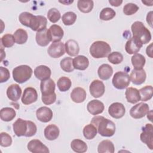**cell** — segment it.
<instances>
[{"instance_id":"1","label":"cell","mask_w":153,"mask_h":153,"mask_svg":"<svg viewBox=\"0 0 153 153\" xmlns=\"http://www.w3.org/2000/svg\"><path fill=\"white\" fill-rule=\"evenodd\" d=\"M91 123L97 128L98 133L102 136L111 137L115 134V123L103 116L94 117L91 120Z\"/></svg>"},{"instance_id":"2","label":"cell","mask_w":153,"mask_h":153,"mask_svg":"<svg viewBox=\"0 0 153 153\" xmlns=\"http://www.w3.org/2000/svg\"><path fill=\"white\" fill-rule=\"evenodd\" d=\"M15 134L18 136L31 137L35 135L37 131L36 124L29 120L18 118L13 125Z\"/></svg>"},{"instance_id":"3","label":"cell","mask_w":153,"mask_h":153,"mask_svg":"<svg viewBox=\"0 0 153 153\" xmlns=\"http://www.w3.org/2000/svg\"><path fill=\"white\" fill-rule=\"evenodd\" d=\"M131 30L133 37L138 39L142 44H148L151 39V33L143 23L140 21H136L131 26Z\"/></svg>"},{"instance_id":"4","label":"cell","mask_w":153,"mask_h":153,"mask_svg":"<svg viewBox=\"0 0 153 153\" xmlns=\"http://www.w3.org/2000/svg\"><path fill=\"white\" fill-rule=\"evenodd\" d=\"M90 54L95 59L107 57L111 52L110 45L105 41H96L90 47Z\"/></svg>"},{"instance_id":"5","label":"cell","mask_w":153,"mask_h":153,"mask_svg":"<svg viewBox=\"0 0 153 153\" xmlns=\"http://www.w3.org/2000/svg\"><path fill=\"white\" fill-rule=\"evenodd\" d=\"M32 73V69L26 65H22L14 68L12 72L14 80L19 84L24 83L29 80Z\"/></svg>"},{"instance_id":"6","label":"cell","mask_w":153,"mask_h":153,"mask_svg":"<svg viewBox=\"0 0 153 153\" xmlns=\"http://www.w3.org/2000/svg\"><path fill=\"white\" fill-rule=\"evenodd\" d=\"M112 82L114 87L119 90H123L129 85L130 83V78L127 72L118 71L114 74Z\"/></svg>"},{"instance_id":"7","label":"cell","mask_w":153,"mask_h":153,"mask_svg":"<svg viewBox=\"0 0 153 153\" xmlns=\"http://www.w3.org/2000/svg\"><path fill=\"white\" fill-rule=\"evenodd\" d=\"M140 139L150 149H153V126L152 124H146L142 128V132L140 134Z\"/></svg>"},{"instance_id":"8","label":"cell","mask_w":153,"mask_h":153,"mask_svg":"<svg viewBox=\"0 0 153 153\" xmlns=\"http://www.w3.org/2000/svg\"><path fill=\"white\" fill-rule=\"evenodd\" d=\"M149 111L148 104L143 102L139 103L134 105L130 110V116L134 119H140L144 117Z\"/></svg>"},{"instance_id":"9","label":"cell","mask_w":153,"mask_h":153,"mask_svg":"<svg viewBox=\"0 0 153 153\" xmlns=\"http://www.w3.org/2000/svg\"><path fill=\"white\" fill-rule=\"evenodd\" d=\"M47 20L43 16H33L30 22L29 27L32 30L39 32L47 27Z\"/></svg>"},{"instance_id":"10","label":"cell","mask_w":153,"mask_h":153,"mask_svg":"<svg viewBox=\"0 0 153 153\" xmlns=\"http://www.w3.org/2000/svg\"><path fill=\"white\" fill-rule=\"evenodd\" d=\"M47 53L53 58H59L65 53V47L63 42L59 41L53 42L48 48Z\"/></svg>"},{"instance_id":"11","label":"cell","mask_w":153,"mask_h":153,"mask_svg":"<svg viewBox=\"0 0 153 153\" xmlns=\"http://www.w3.org/2000/svg\"><path fill=\"white\" fill-rule=\"evenodd\" d=\"M89 90L91 95L94 98L100 97L105 91V86L103 82L99 79H95L90 85Z\"/></svg>"},{"instance_id":"12","label":"cell","mask_w":153,"mask_h":153,"mask_svg":"<svg viewBox=\"0 0 153 153\" xmlns=\"http://www.w3.org/2000/svg\"><path fill=\"white\" fill-rule=\"evenodd\" d=\"M37 99L38 93L35 88L29 87L24 90L21 100L23 104L28 105L35 102Z\"/></svg>"},{"instance_id":"13","label":"cell","mask_w":153,"mask_h":153,"mask_svg":"<svg viewBox=\"0 0 153 153\" xmlns=\"http://www.w3.org/2000/svg\"><path fill=\"white\" fill-rule=\"evenodd\" d=\"M27 149L33 153H49L50 151L47 146L38 139H32L27 145Z\"/></svg>"},{"instance_id":"14","label":"cell","mask_w":153,"mask_h":153,"mask_svg":"<svg viewBox=\"0 0 153 153\" xmlns=\"http://www.w3.org/2000/svg\"><path fill=\"white\" fill-rule=\"evenodd\" d=\"M108 113L112 118L119 119L125 115L126 108L123 103L114 102L109 106Z\"/></svg>"},{"instance_id":"15","label":"cell","mask_w":153,"mask_h":153,"mask_svg":"<svg viewBox=\"0 0 153 153\" xmlns=\"http://www.w3.org/2000/svg\"><path fill=\"white\" fill-rule=\"evenodd\" d=\"M55 88L56 84L53 79L50 78L41 81L40 84V89L42 96L53 94L55 93Z\"/></svg>"},{"instance_id":"16","label":"cell","mask_w":153,"mask_h":153,"mask_svg":"<svg viewBox=\"0 0 153 153\" xmlns=\"http://www.w3.org/2000/svg\"><path fill=\"white\" fill-rule=\"evenodd\" d=\"M142 42L134 37L130 38L126 43L125 50L129 54H134L139 52L142 47Z\"/></svg>"},{"instance_id":"17","label":"cell","mask_w":153,"mask_h":153,"mask_svg":"<svg viewBox=\"0 0 153 153\" xmlns=\"http://www.w3.org/2000/svg\"><path fill=\"white\" fill-rule=\"evenodd\" d=\"M48 33L53 42H59L64 35V31L63 29L57 25H51L48 29Z\"/></svg>"},{"instance_id":"18","label":"cell","mask_w":153,"mask_h":153,"mask_svg":"<svg viewBox=\"0 0 153 153\" xmlns=\"http://www.w3.org/2000/svg\"><path fill=\"white\" fill-rule=\"evenodd\" d=\"M52 110L47 107L42 106L38 108L36 111V116L37 119L42 123H48L53 118Z\"/></svg>"},{"instance_id":"19","label":"cell","mask_w":153,"mask_h":153,"mask_svg":"<svg viewBox=\"0 0 153 153\" xmlns=\"http://www.w3.org/2000/svg\"><path fill=\"white\" fill-rule=\"evenodd\" d=\"M104 104L100 100L94 99L90 101L87 105V109L90 114L96 115L103 112L104 111Z\"/></svg>"},{"instance_id":"20","label":"cell","mask_w":153,"mask_h":153,"mask_svg":"<svg viewBox=\"0 0 153 153\" xmlns=\"http://www.w3.org/2000/svg\"><path fill=\"white\" fill-rule=\"evenodd\" d=\"M130 78L133 84L135 85H140L145 81L146 74L145 70L143 69H133L131 72Z\"/></svg>"},{"instance_id":"21","label":"cell","mask_w":153,"mask_h":153,"mask_svg":"<svg viewBox=\"0 0 153 153\" xmlns=\"http://www.w3.org/2000/svg\"><path fill=\"white\" fill-rule=\"evenodd\" d=\"M7 97L11 101L17 102L20 98L22 94V89L19 85L13 84L10 85L7 90Z\"/></svg>"},{"instance_id":"22","label":"cell","mask_w":153,"mask_h":153,"mask_svg":"<svg viewBox=\"0 0 153 153\" xmlns=\"http://www.w3.org/2000/svg\"><path fill=\"white\" fill-rule=\"evenodd\" d=\"M51 74V69L45 65H39L35 68L34 75L39 80L43 81L50 78Z\"/></svg>"},{"instance_id":"23","label":"cell","mask_w":153,"mask_h":153,"mask_svg":"<svg viewBox=\"0 0 153 153\" xmlns=\"http://www.w3.org/2000/svg\"><path fill=\"white\" fill-rule=\"evenodd\" d=\"M86 96L87 93L85 90L80 87L74 88L71 93V98L72 100L76 103L83 102L85 100Z\"/></svg>"},{"instance_id":"24","label":"cell","mask_w":153,"mask_h":153,"mask_svg":"<svg viewBox=\"0 0 153 153\" xmlns=\"http://www.w3.org/2000/svg\"><path fill=\"white\" fill-rule=\"evenodd\" d=\"M45 137L49 140H54L56 139L60 134L59 127L54 124H50L47 126L44 131Z\"/></svg>"},{"instance_id":"25","label":"cell","mask_w":153,"mask_h":153,"mask_svg":"<svg viewBox=\"0 0 153 153\" xmlns=\"http://www.w3.org/2000/svg\"><path fill=\"white\" fill-rule=\"evenodd\" d=\"M74 69L80 71L85 70L89 65V60L88 58L82 55L76 56L72 61Z\"/></svg>"},{"instance_id":"26","label":"cell","mask_w":153,"mask_h":153,"mask_svg":"<svg viewBox=\"0 0 153 153\" xmlns=\"http://www.w3.org/2000/svg\"><path fill=\"white\" fill-rule=\"evenodd\" d=\"M125 95L127 102L130 103L134 104L140 100L139 91L136 88H127L125 92Z\"/></svg>"},{"instance_id":"27","label":"cell","mask_w":153,"mask_h":153,"mask_svg":"<svg viewBox=\"0 0 153 153\" xmlns=\"http://www.w3.org/2000/svg\"><path fill=\"white\" fill-rule=\"evenodd\" d=\"M35 39L39 45L41 47L47 46L50 42H51V39L48 33V29L46 28L44 30L37 32Z\"/></svg>"},{"instance_id":"28","label":"cell","mask_w":153,"mask_h":153,"mask_svg":"<svg viewBox=\"0 0 153 153\" xmlns=\"http://www.w3.org/2000/svg\"><path fill=\"white\" fill-rule=\"evenodd\" d=\"M99 77L102 80H107L110 78L113 74V69L108 64H102L97 70Z\"/></svg>"},{"instance_id":"29","label":"cell","mask_w":153,"mask_h":153,"mask_svg":"<svg viewBox=\"0 0 153 153\" xmlns=\"http://www.w3.org/2000/svg\"><path fill=\"white\" fill-rule=\"evenodd\" d=\"M65 51L70 56H76L79 51V47L78 42L74 39L68 40L65 45Z\"/></svg>"},{"instance_id":"30","label":"cell","mask_w":153,"mask_h":153,"mask_svg":"<svg viewBox=\"0 0 153 153\" xmlns=\"http://www.w3.org/2000/svg\"><path fill=\"white\" fill-rule=\"evenodd\" d=\"M115 151L114 145L110 140H103L100 142L97 146L99 153H114Z\"/></svg>"},{"instance_id":"31","label":"cell","mask_w":153,"mask_h":153,"mask_svg":"<svg viewBox=\"0 0 153 153\" xmlns=\"http://www.w3.org/2000/svg\"><path fill=\"white\" fill-rule=\"evenodd\" d=\"M16 115L15 110L10 107H5L1 109L0 111V117L3 121L8 122L13 120Z\"/></svg>"},{"instance_id":"32","label":"cell","mask_w":153,"mask_h":153,"mask_svg":"<svg viewBox=\"0 0 153 153\" xmlns=\"http://www.w3.org/2000/svg\"><path fill=\"white\" fill-rule=\"evenodd\" d=\"M71 147L72 149L77 153H83L87 150V145L86 143L78 139H74L71 143Z\"/></svg>"},{"instance_id":"33","label":"cell","mask_w":153,"mask_h":153,"mask_svg":"<svg viewBox=\"0 0 153 153\" xmlns=\"http://www.w3.org/2000/svg\"><path fill=\"white\" fill-rule=\"evenodd\" d=\"M131 62L134 69H141L145 65L146 59L142 54L136 53L131 57Z\"/></svg>"},{"instance_id":"34","label":"cell","mask_w":153,"mask_h":153,"mask_svg":"<svg viewBox=\"0 0 153 153\" xmlns=\"http://www.w3.org/2000/svg\"><path fill=\"white\" fill-rule=\"evenodd\" d=\"M97 133V128L91 123L86 125L82 130V133L84 137L88 140L93 139L96 136Z\"/></svg>"},{"instance_id":"35","label":"cell","mask_w":153,"mask_h":153,"mask_svg":"<svg viewBox=\"0 0 153 153\" xmlns=\"http://www.w3.org/2000/svg\"><path fill=\"white\" fill-rule=\"evenodd\" d=\"M94 2L91 0L81 1L79 0L77 2V7L78 10L84 13H90L93 8Z\"/></svg>"},{"instance_id":"36","label":"cell","mask_w":153,"mask_h":153,"mask_svg":"<svg viewBox=\"0 0 153 153\" xmlns=\"http://www.w3.org/2000/svg\"><path fill=\"white\" fill-rule=\"evenodd\" d=\"M15 41L18 44H23L27 40L28 35L27 32L23 29H18L16 30L13 35Z\"/></svg>"},{"instance_id":"37","label":"cell","mask_w":153,"mask_h":153,"mask_svg":"<svg viewBox=\"0 0 153 153\" xmlns=\"http://www.w3.org/2000/svg\"><path fill=\"white\" fill-rule=\"evenodd\" d=\"M140 100L146 102L150 100L152 97L153 88L152 85H146L141 88L139 90Z\"/></svg>"},{"instance_id":"38","label":"cell","mask_w":153,"mask_h":153,"mask_svg":"<svg viewBox=\"0 0 153 153\" xmlns=\"http://www.w3.org/2000/svg\"><path fill=\"white\" fill-rule=\"evenodd\" d=\"M57 87L60 91L65 92L68 91L72 85L71 80L66 76L60 77L57 82Z\"/></svg>"},{"instance_id":"39","label":"cell","mask_w":153,"mask_h":153,"mask_svg":"<svg viewBox=\"0 0 153 153\" xmlns=\"http://www.w3.org/2000/svg\"><path fill=\"white\" fill-rule=\"evenodd\" d=\"M115 11L111 8L106 7L102 10L100 13L99 18L103 21H108L112 19L115 16Z\"/></svg>"},{"instance_id":"40","label":"cell","mask_w":153,"mask_h":153,"mask_svg":"<svg viewBox=\"0 0 153 153\" xmlns=\"http://www.w3.org/2000/svg\"><path fill=\"white\" fill-rule=\"evenodd\" d=\"M72 61L73 59L70 57H66L63 59L60 63L62 69L66 72H71L74 71V68Z\"/></svg>"},{"instance_id":"41","label":"cell","mask_w":153,"mask_h":153,"mask_svg":"<svg viewBox=\"0 0 153 153\" xmlns=\"http://www.w3.org/2000/svg\"><path fill=\"white\" fill-rule=\"evenodd\" d=\"M76 17V14L75 13L72 11H68L62 16V20L65 26H70L75 22Z\"/></svg>"},{"instance_id":"42","label":"cell","mask_w":153,"mask_h":153,"mask_svg":"<svg viewBox=\"0 0 153 153\" xmlns=\"http://www.w3.org/2000/svg\"><path fill=\"white\" fill-rule=\"evenodd\" d=\"M108 60L112 64H120L123 60V56L118 51H114L108 56Z\"/></svg>"},{"instance_id":"43","label":"cell","mask_w":153,"mask_h":153,"mask_svg":"<svg viewBox=\"0 0 153 153\" xmlns=\"http://www.w3.org/2000/svg\"><path fill=\"white\" fill-rule=\"evenodd\" d=\"M61 17L60 13L56 8H50L47 13V18L53 23L57 22Z\"/></svg>"},{"instance_id":"44","label":"cell","mask_w":153,"mask_h":153,"mask_svg":"<svg viewBox=\"0 0 153 153\" xmlns=\"http://www.w3.org/2000/svg\"><path fill=\"white\" fill-rule=\"evenodd\" d=\"M1 44L4 47L7 48H10L14 44L15 39L13 35L10 34V33H7L1 37Z\"/></svg>"},{"instance_id":"45","label":"cell","mask_w":153,"mask_h":153,"mask_svg":"<svg viewBox=\"0 0 153 153\" xmlns=\"http://www.w3.org/2000/svg\"><path fill=\"white\" fill-rule=\"evenodd\" d=\"M139 10V7L133 3H127L123 7V13L126 16H131L135 14Z\"/></svg>"},{"instance_id":"46","label":"cell","mask_w":153,"mask_h":153,"mask_svg":"<svg viewBox=\"0 0 153 153\" xmlns=\"http://www.w3.org/2000/svg\"><path fill=\"white\" fill-rule=\"evenodd\" d=\"M33 15L29 12H23L22 13L19 17V20L21 24L23 25L26 26V27H29L30 20Z\"/></svg>"},{"instance_id":"47","label":"cell","mask_w":153,"mask_h":153,"mask_svg":"<svg viewBox=\"0 0 153 153\" xmlns=\"http://www.w3.org/2000/svg\"><path fill=\"white\" fill-rule=\"evenodd\" d=\"M1 142L0 145L2 147L10 146L12 143L11 136L5 132H1L0 134Z\"/></svg>"},{"instance_id":"48","label":"cell","mask_w":153,"mask_h":153,"mask_svg":"<svg viewBox=\"0 0 153 153\" xmlns=\"http://www.w3.org/2000/svg\"><path fill=\"white\" fill-rule=\"evenodd\" d=\"M10 78L9 70L4 67H0V82L3 83L7 81Z\"/></svg>"},{"instance_id":"49","label":"cell","mask_w":153,"mask_h":153,"mask_svg":"<svg viewBox=\"0 0 153 153\" xmlns=\"http://www.w3.org/2000/svg\"><path fill=\"white\" fill-rule=\"evenodd\" d=\"M41 99L42 102L47 105H49L54 103L56 100V94L54 93L53 94L46 96H41Z\"/></svg>"},{"instance_id":"50","label":"cell","mask_w":153,"mask_h":153,"mask_svg":"<svg viewBox=\"0 0 153 153\" xmlns=\"http://www.w3.org/2000/svg\"><path fill=\"white\" fill-rule=\"evenodd\" d=\"M146 53L150 58H152V44H150L146 48Z\"/></svg>"},{"instance_id":"51","label":"cell","mask_w":153,"mask_h":153,"mask_svg":"<svg viewBox=\"0 0 153 153\" xmlns=\"http://www.w3.org/2000/svg\"><path fill=\"white\" fill-rule=\"evenodd\" d=\"M152 11H150L146 16V22L151 27H152Z\"/></svg>"},{"instance_id":"52","label":"cell","mask_w":153,"mask_h":153,"mask_svg":"<svg viewBox=\"0 0 153 153\" xmlns=\"http://www.w3.org/2000/svg\"><path fill=\"white\" fill-rule=\"evenodd\" d=\"M109 2L110 3V4L112 6L118 7L123 3V1H121V0H109Z\"/></svg>"},{"instance_id":"53","label":"cell","mask_w":153,"mask_h":153,"mask_svg":"<svg viewBox=\"0 0 153 153\" xmlns=\"http://www.w3.org/2000/svg\"><path fill=\"white\" fill-rule=\"evenodd\" d=\"M142 2L145 4V5L146 6H152V3L153 1H142Z\"/></svg>"},{"instance_id":"54","label":"cell","mask_w":153,"mask_h":153,"mask_svg":"<svg viewBox=\"0 0 153 153\" xmlns=\"http://www.w3.org/2000/svg\"><path fill=\"white\" fill-rule=\"evenodd\" d=\"M152 111H149L148 112V113H147V118L151 121H152Z\"/></svg>"},{"instance_id":"55","label":"cell","mask_w":153,"mask_h":153,"mask_svg":"<svg viewBox=\"0 0 153 153\" xmlns=\"http://www.w3.org/2000/svg\"><path fill=\"white\" fill-rule=\"evenodd\" d=\"M74 2V1H69V2H66V1H59V2L60 3H62V4H70L71 3H72Z\"/></svg>"}]
</instances>
